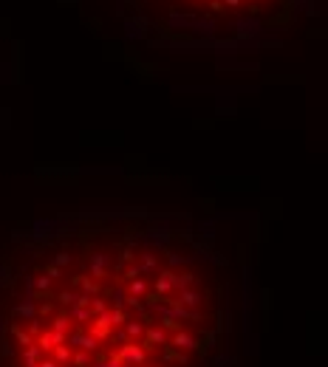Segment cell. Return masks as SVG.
I'll use <instances>...</instances> for the list:
<instances>
[{"instance_id": "cell-1", "label": "cell", "mask_w": 328, "mask_h": 367, "mask_svg": "<svg viewBox=\"0 0 328 367\" xmlns=\"http://www.w3.org/2000/svg\"><path fill=\"white\" fill-rule=\"evenodd\" d=\"M226 260L153 212L45 220L0 246V367H221Z\"/></svg>"}, {"instance_id": "cell-2", "label": "cell", "mask_w": 328, "mask_h": 367, "mask_svg": "<svg viewBox=\"0 0 328 367\" xmlns=\"http://www.w3.org/2000/svg\"><path fill=\"white\" fill-rule=\"evenodd\" d=\"M139 40L167 48H243L294 28L317 0H110Z\"/></svg>"}]
</instances>
